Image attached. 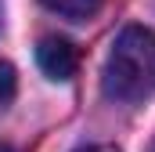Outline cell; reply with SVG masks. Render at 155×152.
<instances>
[{
  "instance_id": "1",
  "label": "cell",
  "mask_w": 155,
  "mask_h": 152,
  "mask_svg": "<svg viewBox=\"0 0 155 152\" xmlns=\"http://www.w3.org/2000/svg\"><path fill=\"white\" fill-rule=\"evenodd\" d=\"M101 91L112 102H144L155 94V33L126 26L105 58Z\"/></svg>"
},
{
  "instance_id": "2",
  "label": "cell",
  "mask_w": 155,
  "mask_h": 152,
  "mask_svg": "<svg viewBox=\"0 0 155 152\" xmlns=\"http://www.w3.org/2000/svg\"><path fill=\"white\" fill-rule=\"evenodd\" d=\"M36 65L43 69V76L65 83L79 69V47L72 40H65V36H43L36 43Z\"/></svg>"
},
{
  "instance_id": "3",
  "label": "cell",
  "mask_w": 155,
  "mask_h": 152,
  "mask_svg": "<svg viewBox=\"0 0 155 152\" xmlns=\"http://www.w3.org/2000/svg\"><path fill=\"white\" fill-rule=\"evenodd\" d=\"M40 4H43L47 11L69 18V22H87V18H94V15L101 11L105 0H40Z\"/></svg>"
},
{
  "instance_id": "4",
  "label": "cell",
  "mask_w": 155,
  "mask_h": 152,
  "mask_svg": "<svg viewBox=\"0 0 155 152\" xmlns=\"http://www.w3.org/2000/svg\"><path fill=\"white\" fill-rule=\"evenodd\" d=\"M15 91H18V76H15V65L0 58V109H4V105L15 98Z\"/></svg>"
},
{
  "instance_id": "5",
  "label": "cell",
  "mask_w": 155,
  "mask_h": 152,
  "mask_svg": "<svg viewBox=\"0 0 155 152\" xmlns=\"http://www.w3.org/2000/svg\"><path fill=\"white\" fill-rule=\"evenodd\" d=\"M76 152H123V149H116V145H83Z\"/></svg>"
},
{
  "instance_id": "6",
  "label": "cell",
  "mask_w": 155,
  "mask_h": 152,
  "mask_svg": "<svg viewBox=\"0 0 155 152\" xmlns=\"http://www.w3.org/2000/svg\"><path fill=\"white\" fill-rule=\"evenodd\" d=\"M0 152H15V149H11V145H0Z\"/></svg>"
},
{
  "instance_id": "7",
  "label": "cell",
  "mask_w": 155,
  "mask_h": 152,
  "mask_svg": "<svg viewBox=\"0 0 155 152\" xmlns=\"http://www.w3.org/2000/svg\"><path fill=\"white\" fill-rule=\"evenodd\" d=\"M152 152H155V145H152Z\"/></svg>"
}]
</instances>
